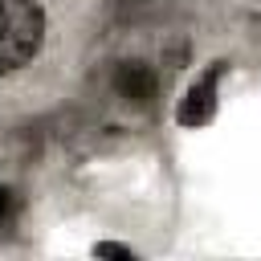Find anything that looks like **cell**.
<instances>
[{"label": "cell", "mask_w": 261, "mask_h": 261, "mask_svg": "<svg viewBox=\"0 0 261 261\" xmlns=\"http://www.w3.org/2000/svg\"><path fill=\"white\" fill-rule=\"evenodd\" d=\"M16 220H20V196H16V188L0 184V237H12Z\"/></svg>", "instance_id": "cell-4"}, {"label": "cell", "mask_w": 261, "mask_h": 261, "mask_svg": "<svg viewBox=\"0 0 261 261\" xmlns=\"http://www.w3.org/2000/svg\"><path fill=\"white\" fill-rule=\"evenodd\" d=\"M114 90H118V98H126V102H151V98H155V73H151V65H143V61H122V65L114 69Z\"/></svg>", "instance_id": "cell-3"}, {"label": "cell", "mask_w": 261, "mask_h": 261, "mask_svg": "<svg viewBox=\"0 0 261 261\" xmlns=\"http://www.w3.org/2000/svg\"><path fill=\"white\" fill-rule=\"evenodd\" d=\"M45 45V12L37 0H0V73L24 69Z\"/></svg>", "instance_id": "cell-1"}, {"label": "cell", "mask_w": 261, "mask_h": 261, "mask_svg": "<svg viewBox=\"0 0 261 261\" xmlns=\"http://www.w3.org/2000/svg\"><path fill=\"white\" fill-rule=\"evenodd\" d=\"M220 73H224V61H212L208 73H200V77L192 82V90L184 94V102H179V110H175V118H179L184 126H204V122H212Z\"/></svg>", "instance_id": "cell-2"}, {"label": "cell", "mask_w": 261, "mask_h": 261, "mask_svg": "<svg viewBox=\"0 0 261 261\" xmlns=\"http://www.w3.org/2000/svg\"><path fill=\"white\" fill-rule=\"evenodd\" d=\"M94 253H98V257H126V261L135 257V253H130L126 245H110V241H102V245H94Z\"/></svg>", "instance_id": "cell-5"}]
</instances>
